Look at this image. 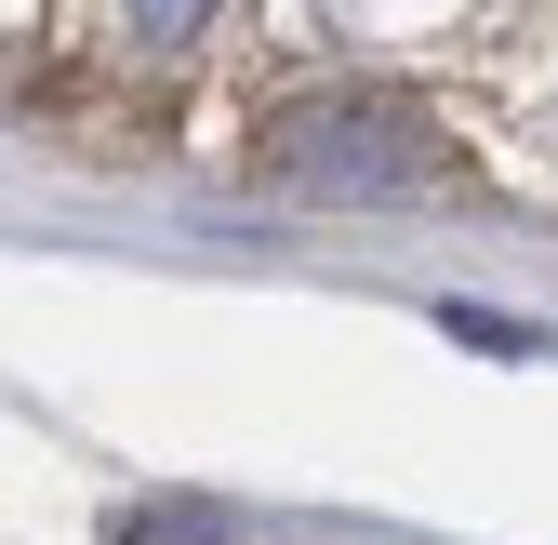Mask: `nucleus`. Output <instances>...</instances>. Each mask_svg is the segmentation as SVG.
Returning a JSON list of instances; mask_svg holds the SVG:
<instances>
[{"label": "nucleus", "mask_w": 558, "mask_h": 545, "mask_svg": "<svg viewBox=\"0 0 558 545\" xmlns=\"http://www.w3.org/2000/svg\"><path fill=\"white\" fill-rule=\"evenodd\" d=\"M266 173L306 186V199H386V186H439V147L412 133L399 107H293L266 133Z\"/></svg>", "instance_id": "f257e3e1"}, {"label": "nucleus", "mask_w": 558, "mask_h": 545, "mask_svg": "<svg viewBox=\"0 0 558 545\" xmlns=\"http://www.w3.org/2000/svg\"><path fill=\"white\" fill-rule=\"evenodd\" d=\"M107 545H227V532H214V519H186V506H120Z\"/></svg>", "instance_id": "f03ea898"}, {"label": "nucleus", "mask_w": 558, "mask_h": 545, "mask_svg": "<svg viewBox=\"0 0 558 545\" xmlns=\"http://www.w3.org/2000/svg\"><path fill=\"white\" fill-rule=\"evenodd\" d=\"M439 332H465V347H493V360H519V347H532V332H519V319H493V306H439Z\"/></svg>", "instance_id": "7ed1b4c3"}, {"label": "nucleus", "mask_w": 558, "mask_h": 545, "mask_svg": "<svg viewBox=\"0 0 558 545\" xmlns=\"http://www.w3.org/2000/svg\"><path fill=\"white\" fill-rule=\"evenodd\" d=\"M133 14H147V40L173 53V40H199V14H214V0H133Z\"/></svg>", "instance_id": "20e7f679"}]
</instances>
